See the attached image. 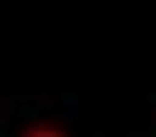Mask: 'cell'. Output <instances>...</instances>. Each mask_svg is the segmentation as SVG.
<instances>
[{
  "instance_id": "obj_1",
  "label": "cell",
  "mask_w": 156,
  "mask_h": 137,
  "mask_svg": "<svg viewBox=\"0 0 156 137\" xmlns=\"http://www.w3.org/2000/svg\"><path fill=\"white\" fill-rule=\"evenodd\" d=\"M19 137H71V132H66V128H57V123H48V118H43V123H29V128H24Z\"/></svg>"
}]
</instances>
